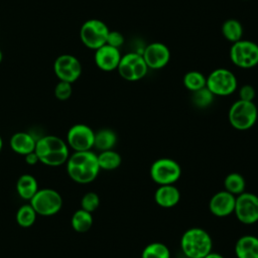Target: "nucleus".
<instances>
[{
  "mask_svg": "<svg viewBox=\"0 0 258 258\" xmlns=\"http://www.w3.org/2000/svg\"><path fill=\"white\" fill-rule=\"evenodd\" d=\"M53 72L59 81L73 84L82 75V63L75 55L63 53L55 58Z\"/></svg>",
  "mask_w": 258,
  "mask_h": 258,
  "instance_id": "f8f14e48",
  "label": "nucleus"
},
{
  "mask_svg": "<svg viewBox=\"0 0 258 258\" xmlns=\"http://www.w3.org/2000/svg\"><path fill=\"white\" fill-rule=\"evenodd\" d=\"M124 41H125V38L121 32H119L117 30H110L108 33V36H107L106 43L113 47L119 48L120 46L123 45Z\"/></svg>",
  "mask_w": 258,
  "mask_h": 258,
  "instance_id": "2f4dec72",
  "label": "nucleus"
},
{
  "mask_svg": "<svg viewBox=\"0 0 258 258\" xmlns=\"http://www.w3.org/2000/svg\"><path fill=\"white\" fill-rule=\"evenodd\" d=\"M2 147H3V140H2V137L0 136V152L2 150Z\"/></svg>",
  "mask_w": 258,
  "mask_h": 258,
  "instance_id": "c9c22d12",
  "label": "nucleus"
},
{
  "mask_svg": "<svg viewBox=\"0 0 258 258\" xmlns=\"http://www.w3.org/2000/svg\"><path fill=\"white\" fill-rule=\"evenodd\" d=\"M180 249L184 257L204 258L213 249V239L202 228H189L180 238Z\"/></svg>",
  "mask_w": 258,
  "mask_h": 258,
  "instance_id": "7ed1b4c3",
  "label": "nucleus"
},
{
  "mask_svg": "<svg viewBox=\"0 0 258 258\" xmlns=\"http://www.w3.org/2000/svg\"><path fill=\"white\" fill-rule=\"evenodd\" d=\"M71 224L73 229L78 233H86L93 226L92 213L87 212L83 209L76 211L72 217Z\"/></svg>",
  "mask_w": 258,
  "mask_h": 258,
  "instance_id": "4be33fe9",
  "label": "nucleus"
},
{
  "mask_svg": "<svg viewBox=\"0 0 258 258\" xmlns=\"http://www.w3.org/2000/svg\"><path fill=\"white\" fill-rule=\"evenodd\" d=\"M256 91L251 85H244L239 89V100L254 102Z\"/></svg>",
  "mask_w": 258,
  "mask_h": 258,
  "instance_id": "473e14b6",
  "label": "nucleus"
},
{
  "mask_svg": "<svg viewBox=\"0 0 258 258\" xmlns=\"http://www.w3.org/2000/svg\"><path fill=\"white\" fill-rule=\"evenodd\" d=\"M206 87L215 96L226 97L232 95L237 90L238 81L236 76L230 70L220 68L209 74Z\"/></svg>",
  "mask_w": 258,
  "mask_h": 258,
  "instance_id": "0eeeda50",
  "label": "nucleus"
},
{
  "mask_svg": "<svg viewBox=\"0 0 258 258\" xmlns=\"http://www.w3.org/2000/svg\"><path fill=\"white\" fill-rule=\"evenodd\" d=\"M95 131L86 124L72 126L67 134V143L74 151H88L94 147Z\"/></svg>",
  "mask_w": 258,
  "mask_h": 258,
  "instance_id": "ddd939ff",
  "label": "nucleus"
},
{
  "mask_svg": "<svg viewBox=\"0 0 258 258\" xmlns=\"http://www.w3.org/2000/svg\"><path fill=\"white\" fill-rule=\"evenodd\" d=\"M154 201L161 208H173L180 201V191L174 184L159 185L154 192Z\"/></svg>",
  "mask_w": 258,
  "mask_h": 258,
  "instance_id": "f3484780",
  "label": "nucleus"
},
{
  "mask_svg": "<svg viewBox=\"0 0 258 258\" xmlns=\"http://www.w3.org/2000/svg\"><path fill=\"white\" fill-rule=\"evenodd\" d=\"M34 152L39 162L47 166H60L70 156L68 143L55 135H45L36 139Z\"/></svg>",
  "mask_w": 258,
  "mask_h": 258,
  "instance_id": "f03ea898",
  "label": "nucleus"
},
{
  "mask_svg": "<svg viewBox=\"0 0 258 258\" xmlns=\"http://www.w3.org/2000/svg\"><path fill=\"white\" fill-rule=\"evenodd\" d=\"M97 156L100 169L103 170H114L118 168L122 162L121 155L113 149L101 151Z\"/></svg>",
  "mask_w": 258,
  "mask_h": 258,
  "instance_id": "5701e85b",
  "label": "nucleus"
},
{
  "mask_svg": "<svg viewBox=\"0 0 258 258\" xmlns=\"http://www.w3.org/2000/svg\"><path fill=\"white\" fill-rule=\"evenodd\" d=\"M109 31L110 29L104 21L92 18L82 24L80 38L85 46L96 50L106 43Z\"/></svg>",
  "mask_w": 258,
  "mask_h": 258,
  "instance_id": "423d86ee",
  "label": "nucleus"
},
{
  "mask_svg": "<svg viewBox=\"0 0 258 258\" xmlns=\"http://www.w3.org/2000/svg\"><path fill=\"white\" fill-rule=\"evenodd\" d=\"M183 258H188V257H183Z\"/></svg>",
  "mask_w": 258,
  "mask_h": 258,
  "instance_id": "4c0bfd02",
  "label": "nucleus"
},
{
  "mask_svg": "<svg viewBox=\"0 0 258 258\" xmlns=\"http://www.w3.org/2000/svg\"><path fill=\"white\" fill-rule=\"evenodd\" d=\"M121 56L122 54L119 48L113 47L105 43L104 45L95 50L94 60L96 66L100 70L104 72H111L117 70Z\"/></svg>",
  "mask_w": 258,
  "mask_h": 258,
  "instance_id": "dca6fc26",
  "label": "nucleus"
},
{
  "mask_svg": "<svg viewBox=\"0 0 258 258\" xmlns=\"http://www.w3.org/2000/svg\"><path fill=\"white\" fill-rule=\"evenodd\" d=\"M69 176L81 184H88L96 179L100 172L98 156L92 150L74 151L67 162Z\"/></svg>",
  "mask_w": 258,
  "mask_h": 258,
  "instance_id": "f257e3e1",
  "label": "nucleus"
},
{
  "mask_svg": "<svg viewBox=\"0 0 258 258\" xmlns=\"http://www.w3.org/2000/svg\"><path fill=\"white\" fill-rule=\"evenodd\" d=\"M224 187L225 190L237 197L245 191L246 180L242 174L238 172H231L224 179Z\"/></svg>",
  "mask_w": 258,
  "mask_h": 258,
  "instance_id": "393cba45",
  "label": "nucleus"
},
{
  "mask_svg": "<svg viewBox=\"0 0 258 258\" xmlns=\"http://www.w3.org/2000/svg\"><path fill=\"white\" fill-rule=\"evenodd\" d=\"M148 69L160 70L164 68L170 59V50L162 42L149 43L141 53Z\"/></svg>",
  "mask_w": 258,
  "mask_h": 258,
  "instance_id": "4468645a",
  "label": "nucleus"
},
{
  "mask_svg": "<svg viewBox=\"0 0 258 258\" xmlns=\"http://www.w3.org/2000/svg\"><path fill=\"white\" fill-rule=\"evenodd\" d=\"M100 206V198L94 191H89L85 194L81 200V209L93 213Z\"/></svg>",
  "mask_w": 258,
  "mask_h": 258,
  "instance_id": "c756f323",
  "label": "nucleus"
},
{
  "mask_svg": "<svg viewBox=\"0 0 258 258\" xmlns=\"http://www.w3.org/2000/svg\"><path fill=\"white\" fill-rule=\"evenodd\" d=\"M215 97L216 96L207 87H205L203 89L192 92L191 102L197 108L205 109L213 104Z\"/></svg>",
  "mask_w": 258,
  "mask_h": 258,
  "instance_id": "c85d7f7f",
  "label": "nucleus"
},
{
  "mask_svg": "<svg viewBox=\"0 0 258 258\" xmlns=\"http://www.w3.org/2000/svg\"><path fill=\"white\" fill-rule=\"evenodd\" d=\"M244 1H247V0H244Z\"/></svg>",
  "mask_w": 258,
  "mask_h": 258,
  "instance_id": "58836bf2",
  "label": "nucleus"
},
{
  "mask_svg": "<svg viewBox=\"0 0 258 258\" xmlns=\"http://www.w3.org/2000/svg\"><path fill=\"white\" fill-rule=\"evenodd\" d=\"M118 137L115 131L112 129H101L95 132V140L94 147L100 151L113 149L117 143Z\"/></svg>",
  "mask_w": 258,
  "mask_h": 258,
  "instance_id": "412c9836",
  "label": "nucleus"
},
{
  "mask_svg": "<svg viewBox=\"0 0 258 258\" xmlns=\"http://www.w3.org/2000/svg\"><path fill=\"white\" fill-rule=\"evenodd\" d=\"M73 94V87L71 83L59 81L54 87V96L59 101H66L70 99Z\"/></svg>",
  "mask_w": 258,
  "mask_h": 258,
  "instance_id": "7c9ffc66",
  "label": "nucleus"
},
{
  "mask_svg": "<svg viewBox=\"0 0 258 258\" xmlns=\"http://www.w3.org/2000/svg\"><path fill=\"white\" fill-rule=\"evenodd\" d=\"M204 258H225L224 256H222L221 254H219V253H217V252H211V253H209L206 257H204Z\"/></svg>",
  "mask_w": 258,
  "mask_h": 258,
  "instance_id": "f704fd0d",
  "label": "nucleus"
},
{
  "mask_svg": "<svg viewBox=\"0 0 258 258\" xmlns=\"http://www.w3.org/2000/svg\"><path fill=\"white\" fill-rule=\"evenodd\" d=\"M232 62L241 69H252L258 64V44L251 40H238L230 48Z\"/></svg>",
  "mask_w": 258,
  "mask_h": 258,
  "instance_id": "1a4fd4ad",
  "label": "nucleus"
},
{
  "mask_svg": "<svg viewBox=\"0 0 258 258\" xmlns=\"http://www.w3.org/2000/svg\"><path fill=\"white\" fill-rule=\"evenodd\" d=\"M36 215V212L30 204L23 205L16 213V222L22 228H29L34 224Z\"/></svg>",
  "mask_w": 258,
  "mask_h": 258,
  "instance_id": "cd10ccee",
  "label": "nucleus"
},
{
  "mask_svg": "<svg viewBox=\"0 0 258 258\" xmlns=\"http://www.w3.org/2000/svg\"><path fill=\"white\" fill-rule=\"evenodd\" d=\"M231 126L237 130L244 131L252 128L258 119V109L254 102L238 100L234 102L228 113Z\"/></svg>",
  "mask_w": 258,
  "mask_h": 258,
  "instance_id": "20e7f679",
  "label": "nucleus"
},
{
  "mask_svg": "<svg viewBox=\"0 0 258 258\" xmlns=\"http://www.w3.org/2000/svg\"><path fill=\"white\" fill-rule=\"evenodd\" d=\"M11 149L20 155H26L35 149L36 139L27 132H16L10 138Z\"/></svg>",
  "mask_w": 258,
  "mask_h": 258,
  "instance_id": "6ab92c4d",
  "label": "nucleus"
},
{
  "mask_svg": "<svg viewBox=\"0 0 258 258\" xmlns=\"http://www.w3.org/2000/svg\"><path fill=\"white\" fill-rule=\"evenodd\" d=\"M38 189L37 180L31 174L24 173L20 175L16 181V191L23 200L30 201Z\"/></svg>",
  "mask_w": 258,
  "mask_h": 258,
  "instance_id": "aec40b11",
  "label": "nucleus"
},
{
  "mask_svg": "<svg viewBox=\"0 0 258 258\" xmlns=\"http://www.w3.org/2000/svg\"><path fill=\"white\" fill-rule=\"evenodd\" d=\"M182 83L185 89L192 93L206 87L207 77L199 71H189L183 76Z\"/></svg>",
  "mask_w": 258,
  "mask_h": 258,
  "instance_id": "a878e982",
  "label": "nucleus"
},
{
  "mask_svg": "<svg viewBox=\"0 0 258 258\" xmlns=\"http://www.w3.org/2000/svg\"><path fill=\"white\" fill-rule=\"evenodd\" d=\"M234 214L244 225H253L258 222V196L244 191L236 197Z\"/></svg>",
  "mask_w": 258,
  "mask_h": 258,
  "instance_id": "9b49d317",
  "label": "nucleus"
},
{
  "mask_svg": "<svg viewBox=\"0 0 258 258\" xmlns=\"http://www.w3.org/2000/svg\"><path fill=\"white\" fill-rule=\"evenodd\" d=\"M222 34L230 42L234 43L242 39L243 26L237 19H228L222 24Z\"/></svg>",
  "mask_w": 258,
  "mask_h": 258,
  "instance_id": "b1692460",
  "label": "nucleus"
},
{
  "mask_svg": "<svg viewBox=\"0 0 258 258\" xmlns=\"http://www.w3.org/2000/svg\"><path fill=\"white\" fill-rule=\"evenodd\" d=\"M140 258H170V251L165 244L152 242L144 247Z\"/></svg>",
  "mask_w": 258,
  "mask_h": 258,
  "instance_id": "bb28decb",
  "label": "nucleus"
},
{
  "mask_svg": "<svg viewBox=\"0 0 258 258\" xmlns=\"http://www.w3.org/2000/svg\"><path fill=\"white\" fill-rule=\"evenodd\" d=\"M149 174L158 185L174 184L181 176V167L174 159L161 157L151 164Z\"/></svg>",
  "mask_w": 258,
  "mask_h": 258,
  "instance_id": "39448f33",
  "label": "nucleus"
},
{
  "mask_svg": "<svg viewBox=\"0 0 258 258\" xmlns=\"http://www.w3.org/2000/svg\"><path fill=\"white\" fill-rule=\"evenodd\" d=\"M237 258H258V237L244 235L235 244Z\"/></svg>",
  "mask_w": 258,
  "mask_h": 258,
  "instance_id": "a211bd4d",
  "label": "nucleus"
},
{
  "mask_svg": "<svg viewBox=\"0 0 258 258\" xmlns=\"http://www.w3.org/2000/svg\"><path fill=\"white\" fill-rule=\"evenodd\" d=\"M117 71L124 80L136 82L146 76L148 67L141 53L128 52L121 56Z\"/></svg>",
  "mask_w": 258,
  "mask_h": 258,
  "instance_id": "9d476101",
  "label": "nucleus"
},
{
  "mask_svg": "<svg viewBox=\"0 0 258 258\" xmlns=\"http://www.w3.org/2000/svg\"><path fill=\"white\" fill-rule=\"evenodd\" d=\"M2 59H3V53H2V50L0 49V63H1Z\"/></svg>",
  "mask_w": 258,
  "mask_h": 258,
  "instance_id": "e433bc0d",
  "label": "nucleus"
},
{
  "mask_svg": "<svg viewBox=\"0 0 258 258\" xmlns=\"http://www.w3.org/2000/svg\"><path fill=\"white\" fill-rule=\"evenodd\" d=\"M24 157H25V162L28 165H35L36 163L39 162V159H38V157H37V155H36V153L34 151L24 155Z\"/></svg>",
  "mask_w": 258,
  "mask_h": 258,
  "instance_id": "72a5a7b5",
  "label": "nucleus"
},
{
  "mask_svg": "<svg viewBox=\"0 0 258 258\" xmlns=\"http://www.w3.org/2000/svg\"><path fill=\"white\" fill-rule=\"evenodd\" d=\"M236 196L223 189L216 192L209 202V210L218 218H225L234 213Z\"/></svg>",
  "mask_w": 258,
  "mask_h": 258,
  "instance_id": "2eb2a0df",
  "label": "nucleus"
},
{
  "mask_svg": "<svg viewBox=\"0 0 258 258\" xmlns=\"http://www.w3.org/2000/svg\"><path fill=\"white\" fill-rule=\"evenodd\" d=\"M29 202L36 214L43 217H50L57 214L62 207L61 196L52 188L38 189Z\"/></svg>",
  "mask_w": 258,
  "mask_h": 258,
  "instance_id": "6e6552de",
  "label": "nucleus"
}]
</instances>
